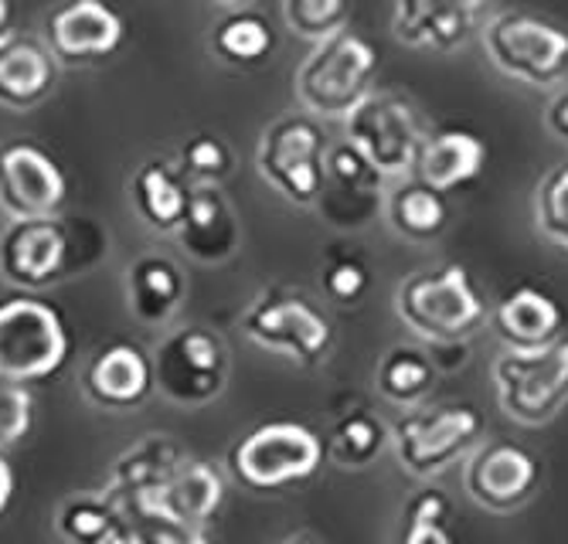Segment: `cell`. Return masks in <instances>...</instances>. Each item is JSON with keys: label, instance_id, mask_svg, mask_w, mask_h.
Returning a JSON list of instances; mask_svg holds the SVG:
<instances>
[{"label": "cell", "instance_id": "26", "mask_svg": "<svg viewBox=\"0 0 568 544\" xmlns=\"http://www.w3.org/2000/svg\"><path fill=\"white\" fill-rule=\"evenodd\" d=\"M392 447V425L365 402L347 406L327 432V460L337 470H368Z\"/></svg>", "mask_w": 568, "mask_h": 544}, {"label": "cell", "instance_id": "4", "mask_svg": "<svg viewBox=\"0 0 568 544\" xmlns=\"http://www.w3.org/2000/svg\"><path fill=\"white\" fill-rule=\"evenodd\" d=\"M242 333L270 355H283L300 368L327 361L334 348L331 317L303 289L270 286L255 292L242 314Z\"/></svg>", "mask_w": 568, "mask_h": 544}, {"label": "cell", "instance_id": "20", "mask_svg": "<svg viewBox=\"0 0 568 544\" xmlns=\"http://www.w3.org/2000/svg\"><path fill=\"white\" fill-rule=\"evenodd\" d=\"M55 89V55L51 48L28 34H11L0 41V106L11 113H28Z\"/></svg>", "mask_w": 568, "mask_h": 544}, {"label": "cell", "instance_id": "16", "mask_svg": "<svg viewBox=\"0 0 568 544\" xmlns=\"http://www.w3.org/2000/svg\"><path fill=\"white\" fill-rule=\"evenodd\" d=\"M494 0H395L392 34L416 52H456L484 24Z\"/></svg>", "mask_w": 568, "mask_h": 544}, {"label": "cell", "instance_id": "40", "mask_svg": "<svg viewBox=\"0 0 568 544\" xmlns=\"http://www.w3.org/2000/svg\"><path fill=\"white\" fill-rule=\"evenodd\" d=\"M212 4H219V8H232V11H235V8H248L252 0H212Z\"/></svg>", "mask_w": 568, "mask_h": 544}, {"label": "cell", "instance_id": "10", "mask_svg": "<svg viewBox=\"0 0 568 544\" xmlns=\"http://www.w3.org/2000/svg\"><path fill=\"white\" fill-rule=\"evenodd\" d=\"M69 361V330L41 300L0 304V378L41 381Z\"/></svg>", "mask_w": 568, "mask_h": 544}, {"label": "cell", "instance_id": "3", "mask_svg": "<svg viewBox=\"0 0 568 544\" xmlns=\"http://www.w3.org/2000/svg\"><path fill=\"white\" fill-rule=\"evenodd\" d=\"M484 432V412L470 402L412 406L392 422V453L412 480H436L467 460Z\"/></svg>", "mask_w": 568, "mask_h": 544}, {"label": "cell", "instance_id": "19", "mask_svg": "<svg viewBox=\"0 0 568 544\" xmlns=\"http://www.w3.org/2000/svg\"><path fill=\"white\" fill-rule=\"evenodd\" d=\"M123 44V18L102 0H69L48 18V48L62 62L110 59Z\"/></svg>", "mask_w": 568, "mask_h": 544}, {"label": "cell", "instance_id": "34", "mask_svg": "<svg viewBox=\"0 0 568 544\" xmlns=\"http://www.w3.org/2000/svg\"><path fill=\"white\" fill-rule=\"evenodd\" d=\"M535 225L538 232L568 253V164L551 167L535 187Z\"/></svg>", "mask_w": 568, "mask_h": 544}, {"label": "cell", "instance_id": "15", "mask_svg": "<svg viewBox=\"0 0 568 544\" xmlns=\"http://www.w3.org/2000/svg\"><path fill=\"white\" fill-rule=\"evenodd\" d=\"M69 263V232L59 215L8 218L0 232V279L18 289L51 286Z\"/></svg>", "mask_w": 568, "mask_h": 544}, {"label": "cell", "instance_id": "21", "mask_svg": "<svg viewBox=\"0 0 568 544\" xmlns=\"http://www.w3.org/2000/svg\"><path fill=\"white\" fill-rule=\"evenodd\" d=\"M565 314L555 296L538 286H514L507 289L490 310V327L504 348H545L561 337Z\"/></svg>", "mask_w": 568, "mask_h": 544}, {"label": "cell", "instance_id": "22", "mask_svg": "<svg viewBox=\"0 0 568 544\" xmlns=\"http://www.w3.org/2000/svg\"><path fill=\"white\" fill-rule=\"evenodd\" d=\"M187 296L181 266L168 256L146 253L126 266V310L143 327H168Z\"/></svg>", "mask_w": 568, "mask_h": 544}, {"label": "cell", "instance_id": "11", "mask_svg": "<svg viewBox=\"0 0 568 544\" xmlns=\"http://www.w3.org/2000/svg\"><path fill=\"white\" fill-rule=\"evenodd\" d=\"M344 136L365 154L388 181L405 177L416 167L419 146L426 140L423 123L395 92H372L344 116Z\"/></svg>", "mask_w": 568, "mask_h": 544}, {"label": "cell", "instance_id": "28", "mask_svg": "<svg viewBox=\"0 0 568 544\" xmlns=\"http://www.w3.org/2000/svg\"><path fill=\"white\" fill-rule=\"evenodd\" d=\"M55 531L72 544H123L130 541V521L120 504L102 493H75L55 514Z\"/></svg>", "mask_w": 568, "mask_h": 544}, {"label": "cell", "instance_id": "5", "mask_svg": "<svg viewBox=\"0 0 568 544\" xmlns=\"http://www.w3.org/2000/svg\"><path fill=\"white\" fill-rule=\"evenodd\" d=\"M324 439L300 422H266L245 432L229 450V473L239 486L255 493L306 483L324 466Z\"/></svg>", "mask_w": 568, "mask_h": 544}, {"label": "cell", "instance_id": "33", "mask_svg": "<svg viewBox=\"0 0 568 544\" xmlns=\"http://www.w3.org/2000/svg\"><path fill=\"white\" fill-rule=\"evenodd\" d=\"M178 167L184 171V177L191 184H222L232 174L235 157H232L229 143L222 136H215V133H194L181 146Z\"/></svg>", "mask_w": 568, "mask_h": 544}, {"label": "cell", "instance_id": "31", "mask_svg": "<svg viewBox=\"0 0 568 544\" xmlns=\"http://www.w3.org/2000/svg\"><path fill=\"white\" fill-rule=\"evenodd\" d=\"M398 537L405 544H449L453 541V504L443 490H416L402 507Z\"/></svg>", "mask_w": 568, "mask_h": 544}, {"label": "cell", "instance_id": "18", "mask_svg": "<svg viewBox=\"0 0 568 544\" xmlns=\"http://www.w3.org/2000/svg\"><path fill=\"white\" fill-rule=\"evenodd\" d=\"M82 388L102 409H113V412L136 409L150 399V391L158 388L153 384V358L140 343H130V340L106 343V348H99L89 358L82 371Z\"/></svg>", "mask_w": 568, "mask_h": 544}, {"label": "cell", "instance_id": "6", "mask_svg": "<svg viewBox=\"0 0 568 544\" xmlns=\"http://www.w3.org/2000/svg\"><path fill=\"white\" fill-rule=\"evenodd\" d=\"M494 394L500 412L518 425H545L568 402V337L545 348H507L494 368Z\"/></svg>", "mask_w": 568, "mask_h": 544}, {"label": "cell", "instance_id": "35", "mask_svg": "<svg viewBox=\"0 0 568 544\" xmlns=\"http://www.w3.org/2000/svg\"><path fill=\"white\" fill-rule=\"evenodd\" d=\"M321 286L331 304L354 307L365 300L372 289V269L354 253H331L324 263V273H321Z\"/></svg>", "mask_w": 568, "mask_h": 544}, {"label": "cell", "instance_id": "27", "mask_svg": "<svg viewBox=\"0 0 568 544\" xmlns=\"http://www.w3.org/2000/svg\"><path fill=\"white\" fill-rule=\"evenodd\" d=\"M439 381V365L416 343H395L375 365V388L385 402L398 409L423 406Z\"/></svg>", "mask_w": 568, "mask_h": 544}, {"label": "cell", "instance_id": "1", "mask_svg": "<svg viewBox=\"0 0 568 544\" xmlns=\"http://www.w3.org/2000/svg\"><path fill=\"white\" fill-rule=\"evenodd\" d=\"M395 317L426 343L467 340L487 320V304L467 266L416 269L395 286Z\"/></svg>", "mask_w": 568, "mask_h": 544}, {"label": "cell", "instance_id": "36", "mask_svg": "<svg viewBox=\"0 0 568 544\" xmlns=\"http://www.w3.org/2000/svg\"><path fill=\"white\" fill-rule=\"evenodd\" d=\"M34 422V399L24 381L0 378V450H11L31 432Z\"/></svg>", "mask_w": 568, "mask_h": 544}, {"label": "cell", "instance_id": "23", "mask_svg": "<svg viewBox=\"0 0 568 544\" xmlns=\"http://www.w3.org/2000/svg\"><path fill=\"white\" fill-rule=\"evenodd\" d=\"M484 167H487L484 140L470 130L449 126V130H436L423 140L412 174L446 194V191H456L463 184L477 181L484 174Z\"/></svg>", "mask_w": 568, "mask_h": 544}, {"label": "cell", "instance_id": "37", "mask_svg": "<svg viewBox=\"0 0 568 544\" xmlns=\"http://www.w3.org/2000/svg\"><path fill=\"white\" fill-rule=\"evenodd\" d=\"M545 123H548V130H551L558 140L568 143V89H561V92L551 99V103H548Z\"/></svg>", "mask_w": 568, "mask_h": 544}, {"label": "cell", "instance_id": "39", "mask_svg": "<svg viewBox=\"0 0 568 544\" xmlns=\"http://www.w3.org/2000/svg\"><path fill=\"white\" fill-rule=\"evenodd\" d=\"M14 34V0H0V41Z\"/></svg>", "mask_w": 568, "mask_h": 544}, {"label": "cell", "instance_id": "9", "mask_svg": "<svg viewBox=\"0 0 568 544\" xmlns=\"http://www.w3.org/2000/svg\"><path fill=\"white\" fill-rule=\"evenodd\" d=\"M484 48L514 82L548 89L568 79V31L531 11L494 14L484 24Z\"/></svg>", "mask_w": 568, "mask_h": 544}, {"label": "cell", "instance_id": "7", "mask_svg": "<svg viewBox=\"0 0 568 544\" xmlns=\"http://www.w3.org/2000/svg\"><path fill=\"white\" fill-rule=\"evenodd\" d=\"M150 358L153 384L181 409L212 406L229 384V348L212 327H178L153 348Z\"/></svg>", "mask_w": 568, "mask_h": 544}, {"label": "cell", "instance_id": "2", "mask_svg": "<svg viewBox=\"0 0 568 544\" xmlns=\"http://www.w3.org/2000/svg\"><path fill=\"white\" fill-rule=\"evenodd\" d=\"M378 52L351 28L321 38L293 72V95L303 113L321 120H344L361 99L375 92Z\"/></svg>", "mask_w": 568, "mask_h": 544}, {"label": "cell", "instance_id": "17", "mask_svg": "<svg viewBox=\"0 0 568 544\" xmlns=\"http://www.w3.org/2000/svg\"><path fill=\"white\" fill-rule=\"evenodd\" d=\"M174 235L181 249L204 266L229 263L242 245L239 215L219 184H191L187 208Z\"/></svg>", "mask_w": 568, "mask_h": 544}, {"label": "cell", "instance_id": "29", "mask_svg": "<svg viewBox=\"0 0 568 544\" xmlns=\"http://www.w3.org/2000/svg\"><path fill=\"white\" fill-rule=\"evenodd\" d=\"M187 453L164 432H150L146 439L133 442L126 453L116 456L106 493L110 497H130V493L158 486Z\"/></svg>", "mask_w": 568, "mask_h": 544}, {"label": "cell", "instance_id": "13", "mask_svg": "<svg viewBox=\"0 0 568 544\" xmlns=\"http://www.w3.org/2000/svg\"><path fill=\"white\" fill-rule=\"evenodd\" d=\"M538 486V460L507 439H480L463 460V490L467 497L490 511L510 514L531 501Z\"/></svg>", "mask_w": 568, "mask_h": 544}, {"label": "cell", "instance_id": "14", "mask_svg": "<svg viewBox=\"0 0 568 544\" xmlns=\"http://www.w3.org/2000/svg\"><path fill=\"white\" fill-rule=\"evenodd\" d=\"M69 197L65 171L31 140L0 146V212L8 218L59 215Z\"/></svg>", "mask_w": 568, "mask_h": 544}, {"label": "cell", "instance_id": "32", "mask_svg": "<svg viewBox=\"0 0 568 544\" xmlns=\"http://www.w3.org/2000/svg\"><path fill=\"white\" fill-rule=\"evenodd\" d=\"M286 28L303 41H321L351 24V0H283Z\"/></svg>", "mask_w": 568, "mask_h": 544}, {"label": "cell", "instance_id": "38", "mask_svg": "<svg viewBox=\"0 0 568 544\" xmlns=\"http://www.w3.org/2000/svg\"><path fill=\"white\" fill-rule=\"evenodd\" d=\"M11 501H14V470L4 460V450H0V517L8 514Z\"/></svg>", "mask_w": 568, "mask_h": 544}, {"label": "cell", "instance_id": "12", "mask_svg": "<svg viewBox=\"0 0 568 544\" xmlns=\"http://www.w3.org/2000/svg\"><path fill=\"white\" fill-rule=\"evenodd\" d=\"M385 181L388 177L344 136L341 143L327 146L324 184L314 208H321L327 225L341 232H361L385 208Z\"/></svg>", "mask_w": 568, "mask_h": 544}, {"label": "cell", "instance_id": "25", "mask_svg": "<svg viewBox=\"0 0 568 544\" xmlns=\"http://www.w3.org/2000/svg\"><path fill=\"white\" fill-rule=\"evenodd\" d=\"M385 218L395 235L405 242L426 245L439 238L449 225V205L446 194L436 191L433 184L419 181L416 174L398 177V184L385 194Z\"/></svg>", "mask_w": 568, "mask_h": 544}, {"label": "cell", "instance_id": "8", "mask_svg": "<svg viewBox=\"0 0 568 544\" xmlns=\"http://www.w3.org/2000/svg\"><path fill=\"white\" fill-rule=\"evenodd\" d=\"M327 140L310 113H290L273 120L255 151L260 177L296 208H314L324 184Z\"/></svg>", "mask_w": 568, "mask_h": 544}, {"label": "cell", "instance_id": "30", "mask_svg": "<svg viewBox=\"0 0 568 544\" xmlns=\"http://www.w3.org/2000/svg\"><path fill=\"white\" fill-rule=\"evenodd\" d=\"M273 28L263 14L235 8L229 18H222L212 31V48L215 55L229 65H260L270 52H273Z\"/></svg>", "mask_w": 568, "mask_h": 544}, {"label": "cell", "instance_id": "24", "mask_svg": "<svg viewBox=\"0 0 568 544\" xmlns=\"http://www.w3.org/2000/svg\"><path fill=\"white\" fill-rule=\"evenodd\" d=\"M191 181L178 164H168L161 157H150L133 171L130 181V202L136 218L158 235H174L184 208H187Z\"/></svg>", "mask_w": 568, "mask_h": 544}]
</instances>
